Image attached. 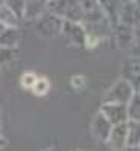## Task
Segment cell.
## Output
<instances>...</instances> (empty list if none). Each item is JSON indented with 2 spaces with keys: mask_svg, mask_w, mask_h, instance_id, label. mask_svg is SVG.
I'll list each match as a JSON object with an SVG mask.
<instances>
[{
  "mask_svg": "<svg viewBox=\"0 0 140 151\" xmlns=\"http://www.w3.org/2000/svg\"><path fill=\"white\" fill-rule=\"evenodd\" d=\"M82 3V8H83V12H89V11H93V9H95V8H99L100 6V2H97V0H83V2H80Z\"/></svg>",
  "mask_w": 140,
  "mask_h": 151,
  "instance_id": "21",
  "label": "cell"
},
{
  "mask_svg": "<svg viewBox=\"0 0 140 151\" xmlns=\"http://www.w3.org/2000/svg\"><path fill=\"white\" fill-rule=\"evenodd\" d=\"M85 85H86V82L83 76H73L71 77V86L74 90H82V88H85Z\"/></svg>",
  "mask_w": 140,
  "mask_h": 151,
  "instance_id": "20",
  "label": "cell"
},
{
  "mask_svg": "<svg viewBox=\"0 0 140 151\" xmlns=\"http://www.w3.org/2000/svg\"><path fill=\"white\" fill-rule=\"evenodd\" d=\"M83 16H85V12H83L82 3L80 2H69L65 20L73 22V23H82L83 22Z\"/></svg>",
  "mask_w": 140,
  "mask_h": 151,
  "instance_id": "12",
  "label": "cell"
},
{
  "mask_svg": "<svg viewBox=\"0 0 140 151\" xmlns=\"http://www.w3.org/2000/svg\"><path fill=\"white\" fill-rule=\"evenodd\" d=\"M6 5L11 8V11L19 17V20L22 22L25 20V12H26V2L23 0H8V2H5Z\"/></svg>",
  "mask_w": 140,
  "mask_h": 151,
  "instance_id": "16",
  "label": "cell"
},
{
  "mask_svg": "<svg viewBox=\"0 0 140 151\" xmlns=\"http://www.w3.org/2000/svg\"><path fill=\"white\" fill-rule=\"evenodd\" d=\"M12 56H14V50H9V48H2V63H8V62H11Z\"/></svg>",
  "mask_w": 140,
  "mask_h": 151,
  "instance_id": "22",
  "label": "cell"
},
{
  "mask_svg": "<svg viewBox=\"0 0 140 151\" xmlns=\"http://www.w3.org/2000/svg\"><path fill=\"white\" fill-rule=\"evenodd\" d=\"M48 12L46 2H39V0H31L26 2V12H25V20L26 22H39Z\"/></svg>",
  "mask_w": 140,
  "mask_h": 151,
  "instance_id": "9",
  "label": "cell"
},
{
  "mask_svg": "<svg viewBox=\"0 0 140 151\" xmlns=\"http://www.w3.org/2000/svg\"><path fill=\"white\" fill-rule=\"evenodd\" d=\"M126 151H140V148L139 147H128Z\"/></svg>",
  "mask_w": 140,
  "mask_h": 151,
  "instance_id": "24",
  "label": "cell"
},
{
  "mask_svg": "<svg viewBox=\"0 0 140 151\" xmlns=\"http://www.w3.org/2000/svg\"><path fill=\"white\" fill-rule=\"evenodd\" d=\"M116 31V40L117 45L122 48V50H131L132 46L136 45V32L132 26H126V25H118Z\"/></svg>",
  "mask_w": 140,
  "mask_h": 151,
  "instance_id": "8",
  "label": "cell"
},
{
  "mask_svg": "<svg viewBox=\"0 0 140 151\" xmlns=\"http://www.w3.org/2000/svg\"><path fill=\"white\" fill-rule=\"evenodd\" d=\"M39 77L34 73H25L22 77H20V85H22L23 88H26V90H32L34 85L37 83Z\"/></svg>",
  "mask_w": 140,
  "mask_h": 151,
  "instance_id": "18",
  "label": "cell"
},
{
  "mask_svg": "<svg viewBox=\"0 0 140 151\" xmlns=\"http://www.w3.org/2000/svg\"><path fill=\"white\" fill-rule=\"evenodd\" d=\"M48 91H50V80L46 77H39L37 83L32 88V93L37 96H45Z\"/></svg>",
  "mask_w": 140,
  "mask_h": 151,
  "instance_id": "17",
  "label": "cell"
},
{
  "mask_svg": "<svg viewBox=\"0 0 140 151\" xmlns=\"http://www.w3.org/2000/svg\"><path fill=\"white\" fill-rule=\"evenodd\" d=\"M120 23L126 26H136L140 23V9L137 2H125L122 3V11H120Z\"/></svg>",
  "mask_w": 140,
  "mask_h": 151,
  "instance_id": "7",
  "label": "cell"
},
{
  "mask_svg": "<svg viewBox=\"0 0 140 151\" xmlns=\"http://www.w3.org/2000/svg\"><path fill=\"white\" fill-rule=\"evenodd\" d=\"M19 42H20L19 28H6V26L0 25V43H2V48L16 50Z\"/></svg>",
  "mask_w": 140,
  "mask_h": 151,
  "instance_id": "10",
  "label": "cell"
},
{
  "mask_svg": "<svg viewBox=\"0 0 140 151\" xmlns=\"http://www.w3.org/2000/svg\"><path fill=\"white\" fill-rule=\"evenodd\" d=\"M63 22H65L63 19L46 12L36 23V28H37V32L42 34L43 37H52V36H57L59 32H62V29H63Z\"/></svg>",
  "mask_w": 140,
  "mask_h": 151,
  "instance_id": "2",
  "label": "cell"
},
{
  "mask_svg": "<svg viewBox=\"0 0 140 151\" xmlns=\"http://www.w3.org/2000/svg\"><path fill=\"white\" fill-rule=\"evenodd\" d=\"M108 147L113 151H125L128 148V123L116 125L108 139Z\"/></svg>",
  "mask_w": 140,
  "mask_h": 151,
  "instance_id": "6",
  "label": "cell"
},
{
  "mask_svg": "<svg viewBox=\"0 0 140 151\" xmlns=\"http://www.w3.org/2000/svg\"><path fill=\"white\" fill-rule=\"evenodd\" d=\"M100 113L106 117L113 125H123L129 122L128 116V105L122 104H102Z\"/></svg>",
  "mask_w": 140,
  "mask_h": 151,
  "instance_id": "3",
  "label": "cell"
},
{
  "mask_svg": "<svg viewBox=\"0 0 140 151\" xmlns=\"http://www.w3.org/2000/svg\"><path fill=\"white\" fill-rule=\"evenodd\" d=\"M139 148H140V145H139Z\"/></svg>",
  "mask_w": 140,
  "mask_h": 151,
  "instance_id": "28",
  "label": "cell"
},
{
  "mask_svg": "<svg viewBox=\"0 0 140 151\" xmlns=\"http://www.w3.org/2000/svg\"><path fill=\"white\" fill-rule=\"evenodd\" d=\"M136 96V90L132 82L128 79H120L106 91L103 97V104H122L128 105Z\"/></svg>",
  "mask_w": 140,
  "mask_h": 151,
  "instance_id": "1",
  "label": "cell"
},
{
  "mask_svg": "<svg viewBox=\"0 0 140 151\" xmlns=\"http://www.w3.org/2000/svg\"><path fill=\"white\" fill-rule=\"evenodd\" d=\"M134 32H136V43L140 45V23L134 28Z\"/></svg>",
  "mask_w": 140,
  "mask_h": 151,
  "instance_id": "23",
  "label": "cell"
},
{
  "mask_svg": "<svg viewBox=\"0 0 140 151\" xmlns=\"http://www.w3.org/2000/svg\"><path fill=\"white\" fill-rule=\"evenodd\" d=\"M43 151H62V150H59V148H54V147H51V148H46V150H43Z\"/></svg>",
  "mask_w": 140,
  "mask_h": 151,
  "instance_id": "25",
  "label": "cell"
},
{
  "mask_svg": "<svg viewBox=\"0 0 140 151\" xmlns=\"http://www.w3.org/2000/svg\"><path fill=\"white\" fill-rule=\"evenodd\" d=\"M20 20L19 17L11 11V8L5 2H2V8H0V25L6 26V28H19Z\"/></svg>",
  "mask_w": 140,
  "mask_h": 151,
  "instance_id": "11",
  "label": "cell"
},
{
  "mask_svg": "<svg viewBox=\"0 0 140 151\" xmlns=\"http://www.w3.org/2000/svg\"><path fill=\"white\" fill-rule=\"evenodd\" d=\"M68 5L69 2H65V0H50V2H46V8H48V12L50 14H54L60 19L66 17V12H68Z\"/></svg>",
  "mask_w": 140,
  "mask_h": 151,
  "instance_id": "13",
  "label": "cell"
},
{
  "mask_svg": "<svg viewBox=\"0 0 140 151\" xmlns=\"http://www.w3.org/2000/svg\"><path fill=\"white\" fill-rule=\"evenodd\" d=\"M62 34L75 46H86V29L83 23H73L65 20L63 22V29H62Z\"/></svg>",
  "mask_w": 140,
  "mask_h": 151,
  "instance_id": "4",
  "label": "cell"
},
{
  "mask_svg": "<svg viewBox=\"0 0 140 151\" xmlns=\"http://www.w3.org/2000/svg\"><path fill=\"white\" fill-rule=\"evenodd\" d=\"M73 151H82V150H73Z\"/></svg>",
  "mask_w": 140,
  "mask_h": 151,
  "instance_id": "26",
  "label": "cell"
},
{
  "mask_svg": "<svg viewBox=\"0 0 140 151\" xmlns=\"http://www.w3.org/2000/svg\"><path fill=\"white\" fill-rule=\"evenodd\" d=\"M140 145V122H128V147Z\"/></svg>",
  "mask_w": 140,
  "mask_h": 151,
  "instance_id": "14",
  "label": "cell"
},
{
  "mask_svg": "<svg viewBox=\"0 0 140 151\" xmlns=\"http://www.w3.org/2000/svg\"><path fill=\"white\" fill-rule=\"evenodd\" d=\"M100 40H102L100 36H97V34H94V32H88L86 31V48H95L97 45L100 43Z\"/></svg>",
  "mask_w": 140,
  "mask_h": 151,
  "instance_id": "19",
  "label": "cell"
},
{
  "mask_svg": "<svg viewBox=\"0 0 140 151\" xmlns=\"http://www.w3.org/2000/svg\"><path fill=\"white\" fill-rule=\"evenodd\" d=\"M139 94H140V88H139Z\"/></svg>",
  "mask_w": 140,
  "mask_h": 151,
  "instance_id": "27",
  "label": "cell"
},
{
  "mask_svg": "<svg viewBox=\"0 0 140 151\" xmlns=\"http://www.w3.org/2000/svg\"><path fill=\"white\" fill-rule=\"evenodd\" d=\"M128 116H129V120L140 122V94L139 93H136L132 100L128 104Z\"/></svg>",
  "mask_w": 140,
  "mask_h": 151,
  "instance_id": "15",
  "label": "cell"
},
{
  "mask_svg": "<svg viewBox=\"0 0 140 151\" xmlns=\"http://www.w3.org/2000/svg\"><path fill=\"white\" fill-rule=\"evenodd\" d=\"M113 128H114V125L105 117L100 111L94 116L93 120H91V134H93L97 140H100V142H105V143L108 142Z\"/></svg>",
  "mask_w": 140,
  "mask_h": 151,
  "instance_id": "5",
  "label": "cell"
}]
</instances>
